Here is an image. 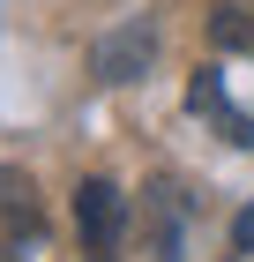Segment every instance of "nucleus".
<instances>
[{
	"instance_id": "nucleus-1",
	"label": "nucleus",
	"mask_w": 254,
	"mask_h": 262,
	"mask_svg": "<svg viewBox=\"0 0 254 262\" xmlns=\"http://www.w3.org/2000/svg\"><path fill=\"white\" fill-rule=\"evenodd\" d=\"M127 195H120L112 180H82L75 187V232H82V247H90V262H112L120 255V240H127Z\"/></svg>"
},
{
	"instance_id": "nucleus-2",
	"label": "nucleus",
	"mask_w": 254,
	"mask_h": 262,
	"mask_svg": "<svg viewBox=\"0 0 254 262\" xmlns=\"http://www.w3.org/2000/svg\"><path fill=\"white\" fill-rule=\"evenodd\" d=\"M150 53H157V30H150V23H120L112 38L98 45V75L105 82H135L142 68H150Z\"/></svg>"
},
{
	"instance_id": "nucleus-3",
	"label": "nucleus",
	"mask_w": 254,
	"mask_h": 262,
	"mask_svg": "<svg viewBox=\"0 0 254 262\" xmlns=\"http://www.w3.org/2000/svg\"><path fill=\"white\" fill-rule=\"evenodd\" d=\"M187 105H195V113H217V120H224V135H232V142H254V120H247V113H232V105H224V82H217V75H195V82H187Z\"/></svg>"
},
{
	"instance_id": "nucleus-4",
	"label": "nucleus",
	"mask_w": 254,
	"mask_h": 262,
	"mask_svg": "<svg viewBox=\"0 0 254 262\" xmlns=\"http://www.w3.org/2000/svg\"><path fill=\"white\" fill-rule=\"evenodd\" d=\"M210 38L224 45V53H247V45H254V0H217Z\"/></svg>"
},
{
	"instance_id": "nucleus-5",
	"label": "nucleus",
	"mask_w": 254,
	"mask_h": 262,
	"mask_svg": "<svg viewBox=\"0 0 254 262\" xmlns=\"http://www.w3.org/2000/svg\"><path fill=\"white\" fill-rule=\"evenodd\" d=\"M0 217L8 225H38V187H30V172H15V165H0Z\"/></svg>"
},
{
	"instance_id": "nucleus-6",
	"label": "nucleus",
	"mask_w": 254,
	"mask_h": 262,
	"mask_svg": "<svg viewBox=\"0 0 254 262\" xmlns=\"http://www.w3.org/2000/svg\"><path fill=\"white\" fill-rule=\"evenodd\" d=\"M232 247H239V255H254V202L232 217Z\"/></svg>"
}]
</instances>
